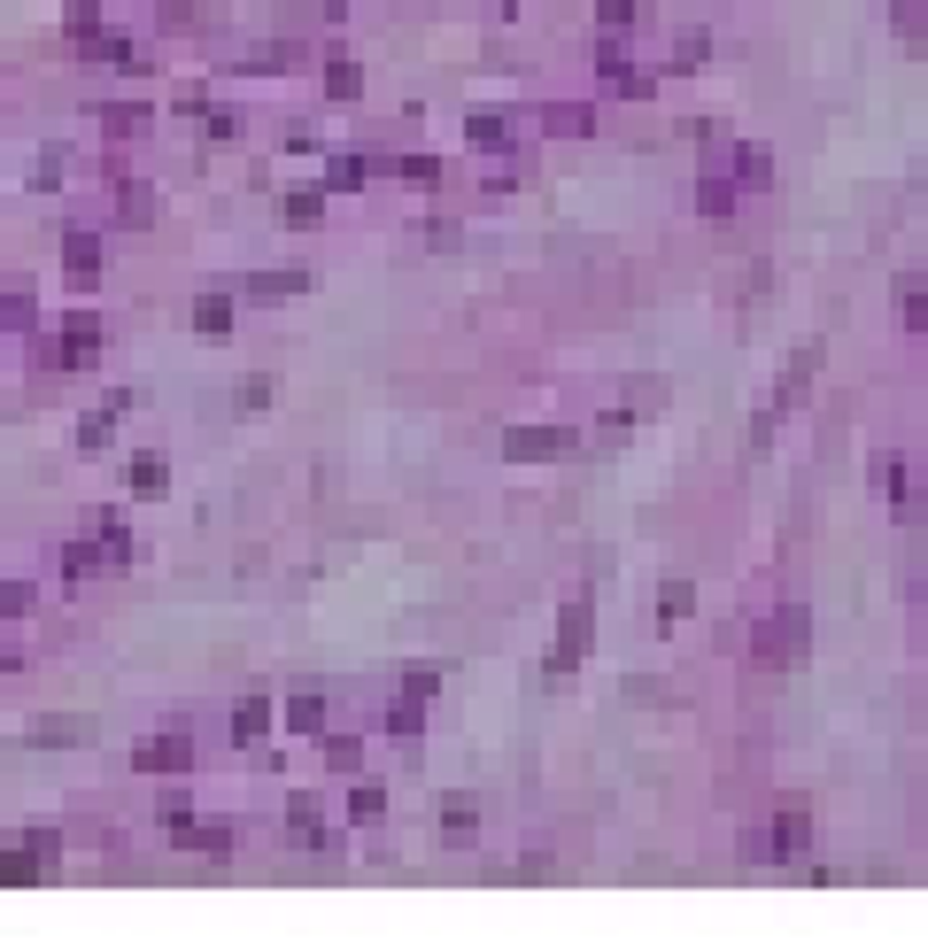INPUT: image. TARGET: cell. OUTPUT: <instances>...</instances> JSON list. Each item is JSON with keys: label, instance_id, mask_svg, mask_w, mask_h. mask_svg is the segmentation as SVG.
Masks as SVG:
<instances>
[{"label": "cell", "instance_id": "cell-8", "mask_svg": "<svg viewBox=\"0 0 928 951\" xmlns=\"http://www.w3.org/2000/svg\"><path fill=\"white\" fill-rule=\"evenodd\" d=\"M805 836H812L805 820H797V812H782V820H774V836L758 843V851H766V859H797V851H805Z\"/></svg>", "mask_w": 928, "mask_h": 951}, {"label": "cell", "instance_id": "cell-36", "mask_svg": "<svg viewBox=\"0 0 928 951\" xmlns=\"http://www.w3.org/2000/svg\"><path fill=\"white\" fill-rule=\"evenodd\" d=\"M318 8H325V16H348V0H318Z\"/></svg>", "mask_w": 928, "mask_h": 951}, {"label": "cell", "instance_id": "cell-25", "mask_svg": "<svg viewBox=\"0 0 928 951\" xmlns=\"http://www.w3.org/2000/svg\"><path fill=\"white\" fill-rule=\"evenodd\" d=\"M735 171L751 178V186H766V178H774V155H766V147H743V155H735Z\"/></svg>", "mask_w": 928, "mask_h": 951}, {"label": "cell", "instance_id": "cell-20", "mask_svg": "<svg viewBox=\"0 0 928 951\" xmlns=\"http://www.w3.org/2000/svg\"><path fill=\"white\" fill-rule=\"evenodd\" d=\"M542 124H550V132H565V140H573V132H596V116H588V109H573V101H557V109L542 116Z\"/></svg>", "mask_w": 928, "mask_h": 951}, {"label": "cell", "instance_id": "cell-27", "mask_svg": "<svg viewBox=\"0 0 928 951\" xmlns=\"http://www.w3.org/2000/svg\"><path fill=\"white\" fill-rule=\"evenodd\" d=\"M356 758H364L356 735H333V743H325V766H333V774H356Z\"/></svg>", "mask_w": 928, "mask_h": 951}, {"label": "cell", "instance_id": "cell-31", "mask_svg": "<svg viewBox=\"0 0 928 951\" xmlns=\"http://www.w3.org/2000/svg\"><path fill=\"white\" fill-rule=\"evenodd\" d=\"M109 426H116V410H101V418H86V426H78V449H109Z\"/></svg>", "mask_w": 928, "mask_h": 951}, {"label": "cell", "instance_id": "cell-23", "mask_svg": "<svg viewBox=\"0 0 928 951\" xmlns=\"http://www.w3.org/2000/svg\"><path fill=\"white\" fill-rule=\"evenodd\" d=\"M279 209H287V225H318V217H325V194H287Z\"/></svg>", "mask_w": 928, "mask_h": 951}, {"label": "cell", "instance_id": "cell-32", "mask_svg": "<svg viewBox=\"0 0 928 951\" xmlns=\"http://www.w3.org/2000/svg\"><path fill=\"white\" fill-rule=\"evenodd\" d=\"M596 16H604V31H627V24H635V0H604Z\"/></svg>", "mask_w": 928, "mask_h": 951}, {"label": "cell", "instance_id": "cell-6", "mask_svg": "<svg viewBox=\"0 0 928 951\" xmlns=\"http://www.w3.org/2000/svg\"><path fill=\"white\" fill-rule=\"evenodd\" d=\"M93 356H101V317H70V325H62V348H55V364H93Z\"/></svg>", "mask_w": 928, "mask_h": 951}, {"label": "cell", "instance_id": "cell-1", "mask_svg": "<svg viewBox=\"0 0 928 951\" xmlns=\"http://www.w3.org/2000/svg\"><path fill=\"white\" fill-rule=\"evenodd\" d=\"M573 449H580V433H565V426H519V433H503V457H519V464L573 457Z\"/></svg>", "mask_w": 928, "mask_h": 951}, {"label": "cell", "instance_id": "cell-21", "mask_svg": "<svg viewBox=\"0 0 928 951\" xmlns=\"http://www.w3.org/2000/svg\"><path fill=\"white\" fill-rule=\"evenodd\" d=\"M287 720L302 727V735H318V727H325V696H310V689H302V696L287 704Z\"/></svg>", "mask_w": 928, "mask_h": 951}, {"label": "cell", "instance_id": "cell-19", "mask_svg": "<svg viewBox=\"0 0 928 951\" xmlns=\"http://www.w3.org/2000/svg\"><path fill=\"white\" fill-rule=\"evenodd\" d=\"M696 209H704V217H727V209H735V186H727V178H704V186H696Z\"/></svg>", "mask_w": 928, "mask_h": 951}, {"label": "cell", "instance_id": "cell-35", "mask_svg": "<svg viewBox=\"0 0 928 951\" xmlns=\"http://www.w3.org/2000/svg\"><path fill=\"white\" fill-rule=\"evenodd\" d=\"M689 604H696V596H689V580H666V619H681Z\"/></svg>", "mask_w": 928, "mask_h": 951}, {"label": "cell", "instance_id": "cell-3", "mask_svg": "<svg viewBox=\"0 0 928 951\" xmlns=\"http://www.w3.org/2000/svg\"><path fill=\"white\" fill-rule=\"evenodd\" d=\"M132 766H140V774H186V766H194V743H186V735H147V743L132 750Z\"/></svg>", "mask_w": 928, "mask_h": 951}, {"label": "cell", "instance_id": "cell-28", "mask_svg": "<svg viewBox=\"0 0 928 951\" xmlns=\"http://www.w3.org/2000/svg\"><path fill=\"white\" fill-rule=\"evenodd\" d=\"M31 611V588L24 580H0V619H24Z\"/></svg>", "mask_w": 928, "mask_h": 951}, {"label": "cell", "instance_id": "cell-12", "mask_svg": "<svg viewBox=\"0 0 928 951\" xmlns=\"http://www.w3.org/2000/svg\"><path fill=\"white\" fill-rule=\"evenodd\" d=\"M86 735H93L86 720H39L31 727V743H47V750H70V743H86Z\"/></svg>", "mask_w": 928, "mask_h": 951}, {"label": "cell", "instance_id": "cell-11", "mask_svg": "<svg viewBox=\"0 0 928 951\" xmlns=\"http://www.w3.org/2000/svg\"><path fill=\"white\" fill-rule=\"evenodd\" d=\"M302 287H310V271H263V279H248L256 302H279V294H302Z\"/></svg>", "mask_w": 928, "mask_h": 951}, {"label": "cell", "instance_id": "cell-5", "mask_svg": "<svg viewBox=\"0 0 928 951\" xmlns=\"http://www.w3.org/2000/svg\"><path fill=\"white\" fill-rule=\"evenodd\" d=\"M797 650H805V619H797V611H782V619H766V627H758V658L774 665V658H797Z\"/></svg>", "mask_w": 928, "mask_h": 951}, {"label": "cell", "instance_id": "cell-18", "mask_svg": "<svg viewBox=\"0 0 928 951\" xmlns=\"http://www.w3.org/2000/svg\"><path fill=\"white\" fill-rule=\"evenodd\" d=\"M325 186H333V194H356V186H364V155H333V163H325Z\"/></svg>", "mask_w": 928, "mask_h": 951}, {"label": "cell", "instance_id": "cell-16", "mask_svg": "<svg viewBox=\"0 0 928 951\" xmlns=\"http://www.w3.org/2000/svg\"><path fill=\"white\" fill-rule=\"evenodd\" d=\"M62 31H70V39H101V8H93V0H70V8H62Z\"/></svg>", "mask_w": 928, "mask_h": 951}, {"label": "cell", "instance_id": "cell-14", "mask_svg": "<svg viewBox=\"0 0 928 951\" xmlns=\"http://www.w3.org/2000/svg\"><path fill=\"white\" fill-rule=\"evenodd\" d=\"M480 836V812L472 805H441V843H472Z\"/></svg>", "mask_w": 928, "mask_h": 951}, {"label": "cell", "instance_id": "cell-13", "mask_svg": "<svg viewBox=\"0 0 928 951\" xmlns=\"http://www.w3.org/2000/svg\"><path fill=\"white\" fill-rule=\"evenodd\" d=\"M171 488V464L163 457H132V495H163Z\"/></svg>", "mask_w": 928, "mask_h": 951}, {"label": "cell", "instance_id": "cell-10", "mask_svg": "<svg viewBox=\"0 0 928 951\" xmlns=\"http://www.w3.org/2000/svg\"><path fill=\"white\" fill-rule=\"evenodd\" d=\"M232 735H240V743H263V735H271V704H263V696H248V704L232 712Z\"/></svg>", "mask_w": 928, "mask_h": 951}, {"label": "cell", "instance_id": "cell-29", "mask_svg": "<svg viewBox=\"0 0 928 951\" xmlns=\"http://www.w3.org/2000/svg\"><path fill=\"white\" fill-rule=\"evenodd\" d=\"M116 202H124V217H132V225H147V217H155V194H147V186H124Z\"/></svg>", "mask_w": 928, "mask_h": 951}, {"label": "cell", "instance_id": "cell-22", "mask_svg": "<svg viewBox=\"0 0 928 951\" xmlns=\"http://www.w3.org/2000/svg\"><path fill=\"white\" fill-rule=\"evenodd\" d=\"M418 720H426L418 696H395V704H387V735H418Z\"/></svg>", "mask_w": 928, "mask_h": 951}, {"label": "cell", "instance_id": "cell-34", "mask_svg": "<svg viewBox=\"0 0 928 951\" xmlns=\"http://www.w3.org/2000/svg\"><path fill=\"white\" fill-rule=\"evenodd\" d=\"M101 124H109V132H140V109H124V101H116V109H101Z\"/></svg>", "mask_w": 928, "mask_h": 951}, {"label": "cell", "instance_id": "cell-17", "mask_svg": "<svg viewBox=\"0 0 928 951\" xmlns=\"http://www.w3.org/2000/svg\"><path fill=\"white\" fill-rule=\"evenodd\" d=\"M325 93H333V101H356V93H364V70H356V62H325Z\"/></svg>", "mask_w": 928, "mask_h": 951}, {"label": "cell", "instance_id": "cell-4", "mask_svg": "<svg viewBox=\"0 0 928 951\" xmlns=\"http://www.w3.org/2000/svg\"><path fill=\"white\" fill-rule=\"evenodd\" d=\"M62 271H70V287H93L101 279V232H62Z\"/></svg>", "mask_w": 928, "mask_h": 951}, {"label": "cell", "instance_id": "cell-33", "mask_svg": "<svg viewBox=\"0 0 928 951\" xmlns=\"http://www.w3.org/2000/svg\"><path fill=\"white\" fill-rule=\"evenodd\" d=\"M704 55H712V39H696V31H689V39H681V47H673V62H681V70H696V62H704Z\"/></svg>", "mask_w": 928, "mask_h": 951}, {"label": "cell", "instance_id": "cell-2", "mask_svg": "<svg viewBox=\"0 0 928 951\" xmlns=\"http://www.w3.org/2000/svg\"><path fill=\"white\" fill-rule=\"evenodd\" d=\"M588 634H596L588 604H565V619H557V650H550V673H573L580 650H588Z\"/></svg>", "mask_w": 928, "mask_h": 951}, {"label": "cell", "instance_id": "cell-30", "mask_svg": "<svg viewBox=\"0 0 928 951\" xmlns=\"http://www.w3.org/2000/svg\"><path fill=\"white\" fill-rule=\"evenodd\" d=\"M395 171H403L410 186H434V178H441V163H434V155H403V163H395Z\"/></svg>", "mask_w": 928, "mask_h": 951}, {"label": "cell", "instance_id": "cell-26", "mask_svg": "<svg viewBox=\"0 0 928 951\" xmlns=\"http://www.w3.org/2000/svg\"><path fill=\"white\" fill-rule=\"evenodd\" d=\"M93 565H101V549H93V542H70V549H62V573H70V580H86Z\"/></svg>", "mask_w": 928, "mask_h": 951}, {"label": "cell", "instance_id": "cell-9", "mask_svg": "<svg viewBox=\"0 0 928 951\" xmlns=\"http://www.w3.org/2000/svg\"><path fill=\"white\" fill-rule=\"evenodd\" d=\"M194 333H202V341H225L232 333V302L225 294H202V302H194Z\"/></svg>", "mask_w": 928, "mask_h": 951}, {"label": "cell", "instance_id": "cell-24", "mask_svg": "<svg viewBox=\"0 0 928 951\" xmlns=\"http://www.w3.org/2000/svg\"><path fill=\"white\" fill-rule=\"evenodd\" d=\"M101 557H132V534H124L116 511H101Z\"/></svg>", "mask_w": 928, "mask_h": 951}, {"label": "cell", "instance_id": "cell-15", "mask_svg": "<svg viewBox=\"0 0 928 951\" xmlns=\"http://www.w3.org/2000/svg\"><path fill=\"white\" fill-rule=\"evenodd\" d=\"M464 140H480V147H503V140H511V116H488V109H480V116H464Z\"/></svg>", "mask_w": 928, "mask_h": 951}, {"label": "cell", "instance_id": "cell-7", "mask_svg": "<svg viewBox=\"0 0 928 951\" xmlns=\"http://www.w3.org/2000/svg\"><path fill=\"white\" fill-rule=\"evenodd\" d=\"M171 836L186 843V851H232V828H209V820H186V812L171 820Z\"/></svg>", "mask_w": 928, "mask_h": 951}]
</instances>
